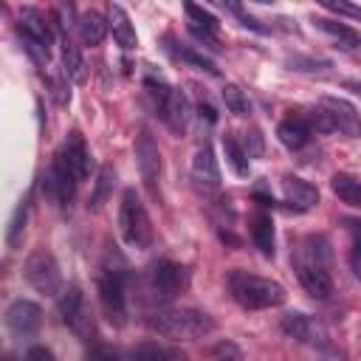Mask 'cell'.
Listing matches in <instances>:
<instances>
[{
    "label": "cell",
    "mask_w": 361,
    "mask_h": 361,
    "mask_svg": "<svg viewBox=\"0 0 361 361\" xmlns=\"http://www.w3.org/2000/svg\"><path fill=\"white\" fill-rule=\"evenodd\" d=\"M147 327L172 341H195L209 336L214 330V322L206 310H197V307H169V310L149 313Z\"/></svg>",
    "instance_id": "6da1fadb"
},
{
    "label": "cell",
    "mask_w": 361,
    "mask_h": 361,
    "mask_svg": "<svg viewBox=\"0 0 361 361\" xmlns=\"http://www.w3.org/2000/svg\"><path fill=\"white\" fill-rule=\"evenodd\" d=\"M228 290L231 299L245 307V310H265V307H276L285 302V288L274 279L248 274V271H231L228 274Z\"/></svg>",
    "instance_id": "7a4b0ae2"
},
{
    "label": "cell",
    "mask_w": 361,
    "mask_h": 361,
    "mask_svg": "<svg viewBox=\"0 0 361 361\" xmlns=\"http://www.w3.org/2000/svg\"><path fill=\"white\" fill-rule=\"evenodd\" d=\"M118 231H121L124 243L133 248H149V243H152V223H149V214H147L141 197L135 195V189H124V195H121Z\"/></svg>",
    "instance_id": "3957f363"
},
{
    "label": "cell",
    "mask_w": 361,
    "mask_h": 361,
    "mask_svg": "<svg viewBox=\"0 0 361 361\" xmlns=\"http://www.w3.org/2000/svg\"><path fill=\"white\" fill-rule=\"evenodd\" d=\"M23 276L25 282L37 290V293H45V296H59L65 288H62V271H59V262L54 259L51 251L45 248H37L25 257L23 262Z\"/></svg>",
    "instance_id": "277c9868"
},
{
    "label": "cell",
    "mask_w": 361,
    "mask_h": 361,
    "mask_svg": "<svg viewBox=\"0 0 361 361\" xmlns=\"http://www.w3.org/2000/svg\"><path fill=\"white\" fill-rule=\"evenodd\" d=\"M147 87H149V93L158 99V107H161V116H164L166 127H169L172 133L183 135L186 127H189V118H192V107H189L186 93L178 90V87L164 85L161 79H158V82H155V79H147Z\"/></svg>",
    "instance_id": "5b68a950"
},
{
    "label": "cell",
    "mask_w": 361,
    "mask_h": 361,
    "mask_svg": "<svg viewBox=\"0 0 361 361\" xmlns=\"http://www.w3.org/2000/svg\"><path fill=\"white\" fill-rule=\"evenodd\" d=\"M99 305L113 327H124L127 322V299H124V274L121 271H102L99 282Z\"/></svg>",
    "instance_id": "8992f818"
},
{
    "label": "cell",
    "mask_w": 361,
    "mask_h": 361,
    "mask_svg": "<svg viewBox=\"0 0 361 361\" xmlns=\"http://www.w3.org/2000/svg\"><path fill=\"white\" fill-rule=\"evenodd\" d=\"M20 34H23V42H25L28 54L37 62H48L54 34H51V25H48L45 14H39L37 8H23L20 11Z\"/></svg>",
    "instance_id": "52a82bcc"
},
{
    "label": "cell",
    "mask_w": 361,
    "mask_h": 361,
    "mask_svg": "<svg viewBox=\"0 0 361 361\" xmlns=\"http://www.w3.org/2000/svg\"><path fill=\"white\" fill-rule=\"evenodd\" d=\"M135 161H138V172H141L144 186H147L152 195H158L161 152H158V144H155V138L149 135V130H141L138 138H135Z\"/></svg>",
    "instance_id": "ba28073f"
},
{
    "label": "cell",
    "mask_w": 361,
    "mask_h": 361,
    "mask_svg": "<svg viewBox=\"0 0 361 361\" xmlns=\"http://www.w3.org/2000/svg\"><path fill=\"white\" fill-rule=\"evenodd\" d=\"M59 316H62V322H65L73 333H79V336L87 333L90 316H87L85 296H82V288H79V285H68V288L59 293Z\"/></svg>",
    "instance_id": "9c48e42d"
},
{
    "label": "cell",
    "mask_w": 361,
    "mask_h": 361,
    "mask_svg": "<svg viewBox=\"0 0 361 361\" xmlns=\"http://www.w3.org/2000/svg\"><path fill=\"white\" fill-rule=\"evenodd\" d=\"M192 180L206 195L220 189V169H217V158L209 144H200L192 155Z\"/></svg>",
    "instance_id": "30bf717a"
},
{
    "label": "cell",
    "mask_w": 361,
    "mask_h": 361,
    "mask_svg": "<svg viewBox=\"0 0 361 361\" xmlns=\"http://www.w3.org/2000/svg\"><path fill=\"white\" fill-rule=\"evenodd\" d=\"M56 161H59L76 180H85V178L90 175V152H87L85 138H82L79 133H71V135L65 138V144H62Z\"/></svg>",
    "instance_id": "8fae6325"
},
{
    "label": "cell",
    "mask_w": 361,
    "mask_h": 361,
    "mask_svg": "<svg viewBox=\"0 0 361 361\" xmlns=\"http://www.w3.org/2000/svg\"><path fill=\"white\" fill-rule=\"evenodd\" d=\"M39 322H42V313L34 302L28 299H14L6 310V327L14 333V336H31L39 330Z\"/></svg>",
    "instance_id": "7c38bea8"
},
{
    "label": "cell",
    "mask_w": 361,
    "mask_h": 361,
    "mask_svg": "<svg viewBox=\"0 0 361 361\" xmlns=\"http://www.w3.org/2000/svg\"><path fill=\"white\" fill-rule=\"evenodd\" d=\"M42 186H45V195H48L51 200H56L59 206H68V203L73 200V195H76V178H73L59 161H54V164L48 166Z\"/></svg>",
    "instance_id": "4fadbf2b"
},
{
    "label": "cell",
    "mask_w": 361,
    "mask_h": 361,
    "mask_svg": "<svg viewBox=\"0 0 361 361\" xmlns=\"http://www.w3.org/2000/svg\"><path fill=\"white\" fill-rule=\"evenodd\" d=\"M152 288L161 299H175L183 288V268L172 259H161L152 268Z\"/></svg>",
    "instance_id": "5bb4252c"
},
{
    "label": "cell",
    "mask_w": 361,
    "mask_h": 361,
    "mask_svg": "<svg viewBox=\"0 0 361 361\" xmlns=\"http://www.w3.org/2000/svg\"><path fill=\"white\" fill-rule=\"evenodd\" d=\"M322 107L333 116L336 130H341L347 135H361V116H358V110L347 99H341V96H324L322 99Z\"/></svg>",
    "instance_id": "9a60e30c"
},
{
    "label": "cell",
    "mask_w": 361,
    "mask_h": 361,
    "mask_svg": "<svg viewBox=\"0 0 361 361\" xmlns=\"http://www.w3.org/2000/svg\"><path fill=\"white\" fill-rule=\"evenodd\" d=\"M299 282L313 299H330V293H333V279L322 265L302 262L299 265Z\"/></svg>",
    "instance_id": "2e32d148"
},
{
    "label": "cell",
    "mask_w": 361,
    "mask_h": 361,
    "mask_svg": "<svg viewBox=\"0 0 361 361\" xmlns=\"http://www.w3.org/2000/svg\"><path fill=\"white\" fill-rule=\"evenodd\" d=\"M107 25H110V31H113V39H116L124 51H133V48L138 45V34H135V28H133L127 11H124L118 3H110V8H107Z\"/></svg>",
    "instance_id": "e0dca14e"
},
{
    "label": "cell",
    "mask_w": 361,
    "mask_h": 361,
    "mask_svg": "<svg viewBox=\"0 0 361 361\" xmlns=\"http://www.w3.org/2000/svg\"><path fill=\"white\" fill-rule=\"evenodd\" d=\"M282 189H285V197L288 203H293L296 209H313L319 203V189L313 183H307L305 178H296V175H285L282 178Z\"/></svg>",
    "instance_id": "ac0fdd59"
},
{
    "label": "cell",
    "mask_w": 361,
    "mask_h": 361,
    "mask_svg": "<svg viewBox=\"0 0 361 361\" xmlns=\"http://www.w3.org/2000/svg\"><path fill=\"white\" fill-rule=\"evenodd\" d=\"M183 8H186V14H189V31H192L197 39H203V42H214L217 28H220L217 17H214L212 11H206L203 6H197V3H186Z\"/></svg>",
    "instance_id": "d6986e66"
},
{
    "label": "cell",
    "mask_w": 361,
    "mask_h": 361,
    "mask_svg": "<svg viewBox=\"0 0 361 361\" xmlns=\"http://www.w3.org/2000/svg\"><path fill=\"white\" fill-rule=\"evenodd\" d=\"M313 25H316L319 31H324V34H327L338 48H344V51L361 48V34H358L355 28L344 25V23H336V20H327V17H316Z\"/></svg>",
    "instance_id": "ffe728a7"
},
{
    "label": "cell",
    "mask_w": 361,
    "mask_h": 361,
    "mask_svg": "<svg viewBox=\"0 0 361 361\" xmlns=\"http://www.w3.org/2000/svg\"><path fill=\"white\" fill-rule=\"evenodd\" d=\"M276 138H279L288 149H302V147L310 141V124H307L302 116H288L285 121H279Z\"/></svg>",
    "instance_id": "44dd1931"
},
{
    "label": "cell",
    "mask_w": 361,
    "mask_h": 361,
    "mask_svg": "<svg viewBox=\"0 0 361 361\" xmlns=\"http://www.w3.org/2000/svg\"><path fill=\"white\" fill-rule=\"evenodd\" d=\"M76 25H79V37H82L85 45H102V39L110 28L99 11H82Z\"/></svg>",
    "instance_id": "7402d4cb"
},
{
    "label": "cell",
    "mask_w": 361,
    "mask_h": 361,
    "mask_svg": "<svg viewBox=\"0 0 361 361\" xmlns=\"http://www.w3.org/2000/svg\"><path fill=\"white\" fill-rule=\"evenodd\" d=\"M330 189L336 192V197H338L341 203L361 209V180H355L353 175H347V172H336V175L330 178Z\"/></svg>",
    "instance_id": "603a6c76"
},
{
    "label": "cell",
    "mask_w": 361,
    "mask_h": 361,
    "mask_svg": "<svg viewBox=\"0 0 361 361\" xmlns=\"http://www.w3.org/2000/svg\"><path fill=\"white\" fill-rule=\"evenodd\" d=\"M62 65H65V73H68L73 82H85V79H87L82 54H79V48L71 42L68 34H62Z\"/></svg>",
    "instance_id": "cb8c5ba5"
},
{
    "label": "cell",
    "mask_w": 361,
    "mask_h": 361,
    "mask_svg": "<svg viewBox=\"0 0 361 361\" xmlns=\"http://www.w3.org/2000/svg\"><path fill=\"white\" fill-rule=\"evenodd\" d=\"M282 330H285L290 338H296V341H313V330H316V327H313L310 316L293 310V313H285V316H282Z\"/></svg>",
    "instance_id": "d4e9b609"
},
{
    "label": "cell",
    "mask_w": 361,
    "mask_h": 361,
    "mask_svg": "<svg viewBox=\"0 0 361 361\" xmlns=\"http://www.w3.org/2000/svg\"><path fill=\"white\" fill-rule=\"evenodd\" d=\"M251 237L262 257H274V223L265 214H257L251 223Z\"/></svg>",
    "instance_id": "484cf974"
},
{
    "label": "cell",
    "mask_w": 361,
    "mask_h": 361,
    "mask_svg": "<svg viewBox=\"0 0 361 361\" xmlns=\"http://www.w3.org/2000/svg\"><path fill=\"white\" fill-rule=\"evenodd\" d=\"M223 149H226V158H228L231 169L237 175H248V152L237 144L234 135H223Z\"/></svg>",
    "instance_id": "4316f807"
},
{
    "label": "cell",
    "mask_w": 361,
    "mask_h": 361,
    "mask_svg": "<svg viewBox=\"0 0 361 361\" xmlns=\"http://www.w3.org/2000/svg\"><path fill=\"white\" fill-rule=\"evenodd\" d=\"M223 102H226L228 113H234V116H248V110H251L248 96H245L237 85H226V87H223Z\"/></svg>",
    "instance_id": "83f0119b"
},
{
    "label": "cell",
    "mask_w": 361,
    "mask_h": 361,
    "mask_svg": "<svg viewBox=\"0 0 361 361\" xmlns=\"http://www.w3.org/2000/svg\"><path fill=\"white\" fill-rule=\"evenodd\" d=\"M135 361H183L180 355H175L172 350L166 347H158V344H141L135 353H133Z\"/></svg>",
    "instance_id": "f1b7e54d"
},
{
    "label": "cell",
    "mask_w": 361,
    "mask_h": 361,
    "mask_svg": "<svg viewBox=\"0 0 361 361\" xmlns=\"http://www.w3.org/2000/svg\"><path fill=\"white\" fill-rule=\"evenodd\" d=\"M175 54H178L183 62H189V65H195V68H200V71H206V73L217 76L214 62H212V59H206L203 54H197V51H192V48H175Z\"/></svg>",
    "instance_id": "f546056e"
},
{
    "label": "cell",
    "mask_w": 361,
    "mask_h": 361,
    "mask_svg": "<svg viewBox=\"0 0 361 361\" xmlns=\"http://www.w3.org/2000/svg\"><path fill=\"white\" fill-rule=\"evenodd\" d=\"M209 361H243V353L234 341H220V344L212 347Z\"/></svg>",
    "instance_id": "4dcf8cb0"
},
{
    "label": "cell",
    "mask_w": 361,
    "mask_h": 361,
    "mask_svg": "<svg viewBox=\"0 0 361 361\" xmlns=\"http://www.w3.org/2000/svg\"><path fill=\"white\" fill-rule=\"evenodd\" d=\"M113 180H116L113 166H102V172H99V183H96V195H93V206H102V203H104V197H107Z\"/></svg>",
    "instance_id": "1f68e13d"
},
{
    "label": "cell",
    "mask_w": 361,
    "mask_h": 361,
    "mask_svg": "<svg viewBox=\"0 0 361 361\" xmlns=\"http://www.w3.org/2000/svg\"><path fill=\"white\" fill-rule=\"evenodd\" d=\"M322 8H327V11H333V14H341V17L361 20V6L347 3V0H322Z\"/></svg>",
    "instance_id": "d6a6232c"
},
{
    "label": "cell",
    "mask_w": 361,
    "mask_h": 361,
    "mask_svg": "<svg viewBox=\"0 0 361 361\" xmlns=\"http://www.w3.org/2000/svg\"><path fill=\"white\" fill-rule=\"evenodd\" d=\"M307 124H310V130H316V133H333V130H336V121H333V116H330L324 107L313 110V113L307 116Z\"/></svg>",
    "instance_id": "836d02e7"
},
{
    "label": "cell",
    "mask_w": 361,
    "mask_h": 361,
    "mask_svg": "<svg viewBox=\"0 0 361 361\" xmlns=\"http://www.w3.org/2000/svg\"><path fill=\"white\" fill-rule=\"evenodd\" d=\"M353 228V251H350V265L355 271V276L361 279V220H353L350 223Z\"/></svg>",
    "instance_id": "e575fe53"
},
{
    "label": "cell",
    "mask_w": 361,
    "mask_h": 361,
    "mask_svg": "<svg viewBox=\"0 0 361 361\" xmlns=\"http://www.w3.org/2000/svg\"><path fill=\"white\" fill-rule=\"evenodd\" d=\"M23 228H25V203H20V206H17V212H14L11 223H8V234H6L8 245H14V243H17V237H20V231H23Z\"/></svg>",
    "instance_id": "d590c367"
},
{
    "label": "cell",
    "mask_w": 361,
    "mask_h": 361,
    "mask_svg": "<svg viewBox=\"0 0 361 361\" xmlns=\"http://www.w3.org/2000/svg\"><path fill=\"white\" fill-rule=\"evenodd\" d=\"M85 361H118V353L107 344H93L85 355Z\"/></svg>",
    "instance_id": "8d00e7d4"
},
{
    "label": "cell",
    "mask_w": 361,
    "mask_h": 361,
    "mask_svg": "<svg viewBox=\"0 0 361 361\" xmlns=\"http://www.w3.org/2000/svg\"><path fill=\"white\" fill-rule=\"evenodd\" d=\"M25 361H56V355H54L48 347H42V344H34V347L25 353Z\"/></svg>",
    "instance_id": "74e56055"
},
{
    "label": "cell",
    "mask_w": 361,
    "mask_h": 361,
    "mask_svg": "<svg viewBox=\"0 0 361 361\" xmlns=\"http://www.w3.org/2000/svg\"><path fill=\"white\" fill-rule=\"evenodd\" d=\"M347 87H355V90L361 93V82H347Z\"/></svg>",
    "instance_id": "f35d334b"
},
{
    "label": "cell",
    "mask_w": 361,
    "mask_h": 361,
    "mask_svg": "<svg viewBox=\"0 0 361 361\" xmlns=\"http://www.w3.org/2000/svg\"><path fill=\"white\" fill-rule=\"evenodd\" d=\"M6 361H14V358H6Z\"/></svg>",
    "instance_id": "ab89813d"
}]
</instances>
